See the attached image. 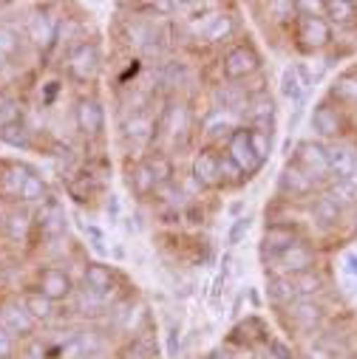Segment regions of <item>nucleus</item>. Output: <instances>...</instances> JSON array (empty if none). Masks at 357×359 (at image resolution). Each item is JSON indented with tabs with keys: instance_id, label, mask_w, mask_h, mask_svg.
I'll use <instances>...</instances> for the list:
<instances>
[{
	"instance_id": "1",
	"label": "nucleus",
	"mask_w": 357,
	"mask_h": 359,
	"mask_svg": "<svg viewBox=\"0 0 357 359\" xmlns=\"http://www.w3.org/2000/svg\"><path fill=\"white\" fill-rule=\"evenodd\" d=\"M270 263H273V278H295V275L312 272V266H315V249L306 246L304 241H298L290 249H284L278 257L266 260V266H270Z\"/></svg>"
},
{
	"instance_id": "2",
	"label": "nucleus",
	"mask_w": 357,
	"mask_h": 359,
	"mask_svg": "<svg viewBox=\"0 0 357 359\" xmlns=\"http://www.w3.org/2000/svg\"><path fill=\"white\" fill-rule=\"evenodd\" d=\"M295 40L301 51H320L332 43V26L323 15H298L295 18Z\"/></svg>"
},
{
	"instance_id": "3",
	"label": "nucleus",
	"mask_w": 357,
	"mask_h": 359,
	"mask_svg": "<svg viewBox=\"0 0 357 359\" xmlns=\"http://www.w3.org/2000/svg\"><path fill=\"white\" fill-rule=\"evenodd\" d=\"M258 68H261V57H258V51H255L249 43L233 46V48L224 54V60H221V74H224L230 82L247 79V76H252Z\"/></svg>"
},
{
	"instance_id": "4",
	"label": "nucleus",
	"mask_w": 357,
	"mask_h": 359,
	"mask_svg": "<svg viewBox=\"0 0 357 359\" xmlns=\"http://www.w3.org/2000/svg\"><path fill=\"white\" fill-rule=\"evenodd\" d=\"M227 156L238 164V170L244 172V178L255 175V172L264 167V161H261V158H258V153H255V144H252L249 128H238V130H233V133H230Z\"/></svg>"
},
{
	"instance_id": "5",
	"label": "nucleus",
	"mask_w": 357,
	"mask_h": 359,
	"mask_svg": "<svg viewBox=\"0 0 357 359\" xmlns=\"http://www.w3.org/2000/svg\"><path fill=\"white\" fill-rule=\"evenodd\" d=\"M295 167H301L312 182H323L329 178V156H326V147L320 142H301L298 150H295Z\"/></svg>"
},
{
	"instance_id": "6",
	"label": "nucleus",
	"mask_w": 357,
	"mask_h": 359,
	"mask_svg": "<svg viewBox=\"0 0 357 359\" xmlns=\"http://www.w3.org/2000/svg\"><path fill=\"white\" fill-rule=\"evenodd\" d=\"M100 65H103V57H100L97 43H79L68 54V74L77 82H91L100 74Z\"/></svg>"
},
{
	"instance_id": "7",
	"label": "nucleus",
	"mask_w": 357,
	"mask_h": 359,
	"mask_svg": "<svg viewBox=\"0 0 357 359\" xmlns=\"http://www.w3.org/2000/svg\"><path fill=\"white\" fill-rule=\"evenodd\" d=\"M74 122H77V130L88 139H97L103 130H105V111H103V102L88 97V100H79L77 102V111H74Z\"/></svg>"
},
{
	"instance_id": "8",
	"label": "nucleus",
	"mask_w": 357,
	"mask_h": 359,
	"mask_svg": "<svg viewBox=\"0 0 357 359\" xmlns=\"http://www.w3.org/2000/svg\"><path fill=\"white\" fill-rule=\"evenodd\" d=\"M301 238H298V229L292 224H270L261 238V255H264V260L278 257L284 249H290Z\"/></svg>"
},
{
	"instance_id": "9",
	"label": "nucleus",
	"mask_w": 357,
	"mask_h": 359,
	"mask_svg": "<svg viewBox=\"0 0 357 359\" xmlns=\"http://www.w3.org/2000/svg\"><path fill=\"white\" fill-rule=\"evenodd\" d=\"M312 130L323 139H340V133L346 130V122H343V114L329 102H318L315 111H312Z\"/></svg>"
},
{
	"instance_id": "10",
	"label": "nucleus",
	"mask_w": 357,
	"mask_h": 359,
	"mask_svg": "<svg viewBox=\"0 0 357 359\" xmlns=\"http://www.w3.org/2000/svg\"><path fill=\"white\" fill-rule=\"evenodd\" d=\"M219 164H221V153H216L213 147L199 150L196 158H193V178L202 187H221Z\"/></svg>"
},
{
	"instance_id": "11",
	"label": "nucleus",
	"mask_w": 357,
	"mask_h": 359,
	"mask_svg": "<svg viewBox=\"0 0 357 359\" xmlns=\"http://www.w3.org/2000/svg\"><path fill=\"white\" fill-rule=\"evenodd\" d=\"M71 278L63 272V269H57V266H48V269H43L40 272V286H37V292L40 294H46L51 303H57V300H65L68 294H71Z\"/></svg>"
},
{
	"instance_id": "12",
	"label": "nucleus",
	"mask_w": 357,
	"mask_h": 359,
	"mask_svg": "<svg viewBox=\"0 0 357 359\" xmlns=\"http://www.w3.org/2000/svg\"><path fill=\"white\" fill-rule=\"evenodd\" d=\"M306 88H309V76L304 65H287L281 74V97L301 105L306 97Z\"/></svg>"
},
{
	"instance_id": "13",
	"label": "nucleus",
	"mask_w": 357,
	"mask_h": 359,
	"mask_svg": "<svg viewBox=\"0 0 357 359\" xmlns=\"http://www.w3.org/2000/svg\"><path fill=\"white\" fill-rule=\"evenodd\" d=\"M0 323H4V328H6L12 337H26V334H32L34 325H37V320H34V317L29 314V309L20 306V303L4 306V311H0Z\"/></svg>"
},
{
	"instance_id": "14",
	"label": "nucleus",
	"mask_w": 357,
	"mask_h": 359,
	"mask_svg": "<svg viewBox=\"0 0 357 359\" xmlns=\"http://www.w3.org/2000/svg\"><path fill=\"white\" fill-rule=\"evenodd\" d=\"M287 311H290V325L295 331H315L323 320V309L315 300H295Z\"/></svg>"
},
{
	"instance_id": "15",
	"label": "nucleus",
	"mask_w": 357,
	"mask_h": 359,
	"mask_svg": "<svg viewBox=\"0 0 357 359\" xmlns=\"http://www.w3.org/2000/svg\"><path fill=\"white\" fill-rule=\"evenodd\" d=\"M326 156H329V172L335 178H351V175H357V153H354V147L337 142V144L326 147Z\"/></svg>"
},
{
	"instance_id": "16",
	"label": "nucleus",
	"mask_w": 357,
	"mask_h": 359,
	"mask_svg": "<svg viewBox=\"0 0 357 359\" xmlns=\"http://www.w3.org/2000/svg\"><path fill=\"white\" fill-rule=\"evenodd\" d=\"M278 187L284 196H292V198H301V196H309L315 190V182L295 164H287L281 178H278Z\"/></svg>"
},
{
	"instance_id": "17",
	"label": "nucleus",
	"mask_w": 357,
	"mask_h": 359,
	"mask_svg": "<svg viewBox=\"0 0 357 359\" xmlns=\"http://www.w3.org/2000/svg\"><path fill=\"white\" fill-rule=\"evenodd\" d=\"M103 190H105V182H100V178L91 170H82V172H77V175L68 178V193L79 204L88 201L91 196H97V193H103Z\"/></svg>"
},
{
	"instance_id": "18",
	"label": "nucleus",
	"mask_w": 357,
	"mask_h": 359,
	"mask_svg": "<svg viewBox=\"0 0 357 359\" xmlns=\"http://www.w3.org/2000/svg\"><path fill=\"white\" fill-rule=\"evenodd\" d=\"M128 187L136 196H142V198L150 196L153 190H159V182H156V175H153V170H150L148 161H139V164H134L128 170Z\"/></svg>"
},
{
	"instance_id": "19",
	"label": "nucleus",
	"mask_w": 357,
	"mask_h": 359,
	"mask_svg": "<svg viewBox=\"0 0 357 359\" xmlns=\"http://www.w3.org/2000/svg\"><path fill=\"white\" fill-rule=\"evenodd\" d=\"M266 297H270V303L275 309H290L295 300H298V292H295V283L292 278H270V283H266Z\"/></svg>"
},
{
	"instance_id": "20",
	"label": "nucleus",
	"mask_w": 357,
	"mask_h": 359,
	"mask_svg": "<svg viewBox=\"0 0 357 359\" xmlns=\"http://www.w3.org/2000/svg\"><path fill=\"white\" fill-rule=\"evenodd\" d=\"M114 272H111V266H105V263H88V269H85V289H91V292H97V294H108L111 289H114Z\"/></svg>"
},
{
	"instance_id": "21",
	"label": "nucleus",
	"mask_w": 357,
	"mask_h": 359,
	"mask_svg": "<svg viewBox=\"0 0 357 359\" xmlns=\"http://www.w3.org/2000/svg\"><path fill=\"white\" fill-rule=\"evenodd\" d=\"M29 167L23 164H9L4 172H0V193L9 196V198H20V190L26 184V178H29Z\"/></svg>"
},
{
	"instance_id": "22",
	"label": "nucleus",
	"mask_w": 357,
	"mask_h": 359,
	"mask_svg": "<svg viewBox=\"0 0 357 359\" xmlns=\"http://www.w3.org/2000/svg\"><path fill=\"white\" fill-rule=\"evenodd\" d=\"M332 100H337L340 105H349V108H357V74H340L335 82H332Z\"/></svg>"
},
{
	"instance_id": "23",
	"label": "nucleus",
	"mask_w": 357,
	"mask_h": 359,
	"mask_svg": "<svg viewBox=\"0 0 357 359\" xmlns=\"http://www.w3.org/2000/svg\"><path fill=\"white\" fill-rule=\"evenodd\" d=\"M323 18H329V26L337 23V26H346L357 18V6L349 4V0H326L323 4Z\"/></svg>"
},
{
	"instance_id": "24",
	"label": "nucleus",
	"mask_w": 357,
	"mask_h": 359,
	"mask_svg": "<svg viewBox=\"0 0 357 359\" xmlns=\"http://www.w3.org/2000/svg\"><path fill=\"white\" fill-rule=\"evenodd\" d=\"M326 196H329L340 210H343V207H354V204H357V184L351 182V178H335Z\"/></svg>"
},
{
	"instance_id": "25",
	"label": "nucleus",
	"mask_w": 357,
	"mask_h": 359,
	"mask_svg": "<svg viewBox=\"0 0 357 359\" xmlns=\"http://www.w3.org/2000/svg\"><path fill=\"white\" fill-rule=\"evenodd\" d=\"M29 37H32L34 43H40V46H46V43L57 40V26H54V20H51V18H46V15H37V18H32V26H29Z\"/></svg>"
},
{
	"instance_id": "26",
	"label": "nucleus",
	"mask_w": 357,
	"mask_h": 359,
	"mask_svg": "<svg viewBox=\"0 0 357 359\" xmlns=\"http://www.w3.org/2000/svg\"><path fill=\"white\" fill-rule=\"evenodd\" d=\"M312 215H315V221H318L320 226H335V224L340 221V207H337L329 196H320V198L315 201V207H312Z\"/></svg>"
},
{
	"instance_id": "27",
	"label": "nucleus",
	"mask_w": 357,
	"mask_h": 359,
	"mask_svg": "<svg viewBox=\"0 0 357 359\" xmlns=\"http://www.w3.org/2000/svg\"><path fill=\"white\" fill-rule=\"evenodd\" d=\"M156 356V342L153 337L142 334V337H134L128 342V348L122 351V359H153Z\"/></svg>"
},
{
	"instance_id": "28",
	"label": "nucleus",
	"mask_w": 357,
	"mask_h": 359,
	"mask_svg": "<svg viewBox=\"0 0 357 359\" xmlns=\"http://www.w3.org/2000/svg\"><path fill=\"white\" fill-rule=\"evenodd\" d=\"M0 142H6L12 147H29L32 144V130L23 122L6 125V128H0Z\"/></svg>"
},
{
	"instance_id": "29",
	"label": "nucleus",
	"mask_w": 357,
	"mask_h": 359,
	"mask_svg": "<svg viewBox=\"0 0 357 359\" xmlns=\"http://www.w3.org/2000/svg\"><path fill=\"white\" fill-rule=\"evenodd\" d=\"M23 306L29 309V314H32L34 320H48L51 311H54V303H51L46 294H40V292H29L26 300H23Z\"/></svg>"
},
{
	"instance_id": "30",
	"label": "nucleus",
	"mask_w": 357,
	"mask_h": 359,
	"mask_svg": "<svg viewBox=\"0 0 357 359\" xmlns=\"http://www.w3.org/2000/svg\"><path fill=\"white\" fill-rule=\"evenodd\" d=\"M219 178H221V187H235V184H241V182H244V172L238 170V164H235V161H233L227 153H221Z\"/></svg>"
},
{
	"instance_id": "31",
	"label": "nucleus",
	"mask_w": 357,
	"mask_h": 359,
	"mask_svg": "<svg viewBox=\"0 0 357 359\" xmlns=\"http://www.w3.org/2000/svg\"><path fill=\"white\" fill-rule=\"evenodd\" d=\"M292 283H295V292H298V300H309L323 283H320V278L315 275V272H304V275H295L292 278Z\"/></svg>"
},
{
	"instance_id": "32",
	"label": "nucleus",
	"mask_w": 357,
	"mask_h": 359,
	"mask_svg": "<svg viewBox=\"0 0 357 359\" xmlns=\"http://www.w3.org/2000/svg\"><path fill=\"white\" fill-rule=\"evenodd\" d=\"M46 198V182L37 175V172H29V178H26V184H23V190H20V201H43Z\"/></svg>"
},
{
	"instance_id": "33",
	"label": "nucleus",
	"mask_w": 357,
	"mask_h": 359,
	"mask_svg": "<svg viewBox=\"0 0 357 359\" xmlns=\"http://www.w3.org/2000/svg\"><path fill=\"white\" fill-rule=\"evenodd\" d=\"M20 122V102L9 94H0V128Z\"/></svg>"
},
{
	"instance_id": "34",
	"label": "nucleus",
	"mask_w": 357,
	"mask_h": 359,
	"mask_svg": "<svg viewBox=\"0 0 357 359\" xmlns=\"http://www.w3.org/2000/svg\"><path fill=\"white\" fill-rule=\"evenodd\" d=\"M145 161L150 164V170H153V175H156L159 187L170 182V175H173V164H170V158H167V156H162V153H153V156H148Z\"/></svg>"
},
{
	"instance_id": "35",
	"label": "nucleus",
	"mask_w": 357,
	"mask_h": 359,
	"mask_svg": "<svg viewBox=\"0 0 357 359\" xmlns=\"http://www.w3.org/2000/svg\"><path fill=\"white\" fill-rule=\"evenodd\" d=\"M37 224H40V229H46L48 235H60V232L65 229V218H63V212H60L57 207H48V210H43Z\"/></svg>"
},
{
	"instance_id": "36",
	"label": "nucleus",
	"mask_w": 357,
	"mask_h": 359,
	"mask_svg": "<svg viewBox=\"0 0 357 359\" xmlns=\"http://www.w3.org/2000/svg\"><path fill=\"white\" fill-rule=\"evenodd\" d=\"M6 235L12 238V241H18V238H26L29 235V229H32V221H29V215L26 212H15V215H9L6 218Z\"/></svg>"
},
{
	"instance_id": "37",
	"label": "nucleus",
	"mask_w": 357,
	"mask_h": 359,
	"mask_svg": "<svg viewBox=\"0 0 357 359\" xmlns=\"http://www.w3.org/2000/svg\"><path fill=\"white\" fill-rule=\"evenodd\" d=\"M249 226H252V215H241L233 221V226L227 229V246H238L247 235H249Z\"/></svg>"
},
{
	"instance_id": "38",
	"label": "nucleus",
	"mask_w": 357,
	"mask_h": 359,
	"mask_svg": "<svg viewBox=\"0 0 357 359\" xmlns=\"http://www.w3.org/2000/svg\"><path fill=\"white\" fill-rule=\"evenodd\" d=\"M20 48V34L9 26H0V57H15Z\"/></svg>"
},
{
	"instance_id": "39",
	"label": "nucleus",
	"mask_w": 357,
	"mask_h": 359,
	"mask_svg": "<svg viewBox=\"0 0 357 359\" xmlns=\"http://www.w3.org/2000/svg\"><path fill=\"white\" fill-rule=\"evenodd\" d=\"M150 130H153V125H150L148 119H142V116H134V119L125 125V136H128V139H136V142H148V139H150Z\"/></svg>"
},
{
	"instance_id": "40",
	"label": "nucleus",
	"mask_w": 357,
	"mask_h": 359,
	"mask_svg": "<svg viewBox=\"0 0 357 359\" xmlns=\"http://www.w3.org/2000/svg\"><path fill=\"white\" fill-rule=\"evenodd\" d=\"M230 32H233L230 18H210V29L205 32V37H207L210 43H219V40H224Z\"/></svg>"
},
{
	"instance_id": "41",
	"label": "nucleus",
	"mask_w": 357,
	"mask_h": 359,
	"mask_svg": "<svg viewBox=\"0 0 357 359\" xmlns=\"http://www.w3.org/2000/svg\"><path fill=\"white\" fill-rule=\"evenodd\" d=\"M205 130L210 133V136H216V133H221V130H230V125H227V114H224V108H216L207 119H205Z\"/></svg>"
},
{
	"instance_id": "42",
	"label": "nucleus",
	"mask_w": 357,
	"mask_h": 359,
	"mask_svg": "<svg viewBox=\"0 0 357 359\" xmlns=\"http://www.w3.org/2000/svg\"><path fill=\"white\" fill-rule=\"evenodd\" d=\"M266 353H270L273 359H295L292 348L287 342H281V339H266Z\"/></svg>"
},
{
	"instance_id": "43",
	"label": "nucleus",
	"mask_w": 357,
	"mask_h": 359,
	"mask_svg": "<svg viewBox=\"0 0 357 359\" xmlns=\"http://www.w3.org/2000/svg\"><path fill=\"white\" fill-rule=\"evenodd\" d=\"M306 359H340L326 342H315L312 348H309V353H306Z\"/></svg>"
},
{
	"instance_id": "44",
	"label": "nucleus",
	"mask_w": 357,
	"mask_h": 359,
	"mask_svg": "<svg viewBox=\"0 0 357 359\" xmlns=\"http://www.w3.org/2000/svg\"><path fill=\"white\" fill-rule=\"evenodd\" d=\"M12 351H15V337L6 328H0V359H9Z\"/></svg>"
},
{
	"instance_id": "45",
	"label": "nucleus",
	"mask_w": 357,
	"mask_h": 359,
	"mask_svg": "<svg viewBox=\"0 0 357 359\" xmlns=\"http://www.w3.org/2000/svg\"><path fill=\"white\" fill-rule=\"evenodd\" d=\"M343 263H346V272H349V275H357V252H349V255L343 257Z\"/></svg>"
},
{
	"instance_id": "46",
	"label": "nucleus",
	"mask_w": 357,
	"mask_h": 359,
	"mask_svg": "<svg viewBox=\"0 0 357 359\" xmlns=\"http://www.w3.org/2000/svg\"><path fill=\"white\" fill-rule=\"evenodd\" d=\"M167 342H170V353L176 356V351H178V328H176V325L170 328V337H167Z\"/></svg>"
},
{
	"instance_id": "47",
	"label": "nucleus",
	"mask_w": 357,
	"mask_h": 359,
	"mask_svg": "<svg viewBox=\"0 0 357 359\" xmlns=\"http://www.w3.org/2000/svg\"><path fill=\"white\" fill-rule=\"evenodd\" d=\"M105 210H108V215H119V201H117V196H108V204H105Z\"/></svg>"
},
{
	"instance_id": "48",
	"label": "nucleus",
	"mask_w": 357,
	"mask_h": 359,
	"mask_svg": "<svg viewBox=\"0 0 357 359\" xmlns=\"http://www.w3.org/2000/svg\"><path fill=\"white\" fill-rule=\"evenodd\" d=\"M207 359H230V356H227V353H224V351H216V353H210V356H207Z\"/></svg>"
},
{
	"instance_id": "49",
	"label": "nucleus",
	"mask_w": 357,
	"mask_h": 359,
	"mask_svg": "<svg viewBox=\"0 0 357 359\" xmlns=\"http://www.w3.org/2000/svg\"><path fill=\"white\" fill-rule=\"evenodd\" d=\"M6 226V221H4V215H0V229H4Z\"/></svg>"
},
{
	"instance_id": "50",
	"label": "nucleus",
	"mask_w": 357,
	"mask_h": 359,
	"mask_svg": "<svg viewBox=\"0 0 357 359\" xmlns=\"http://www.w3.org/2000/svg\"><path fill=\"white\" fill-rule=\"evenodd\" d=\"M79 359H82V356H79Z\"/></svg>"
}]
</instances>
